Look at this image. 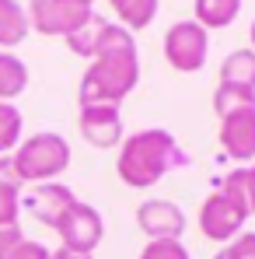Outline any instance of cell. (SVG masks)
Here are the masks:
<instances>
[{
	"mask_svg": "<svg viewBox=\"0 0 255 259\" xmlns=\"http://www.w3.org/2000/svg\"><path fill=\"white\" fill-rule=\"evenodd\" d=\"M220 84L255 91V49H234L220 63Z\"/></svg>",
	"mask_w": 255,
	"mask_h": 259,
	"instance_id": "13",
	"label": "cell"
},
{
	"mask_svg": "<svg viewBox=\"0 0 255 259\" xmlns=\"http://www.w3.org/2000/svg\"><path fill=\"white\" fill-rule=\"evenodd\" d=\"M56 235H60V242H63V249L67 252H77V256H91L98 245H101V238H105V221L101 214L84 203V200H74L63 217L56 221Z\"/></svg>",
	"mask_w": 255,
	"mask_h": 259,
	"instance_id": "5",
	"label": "cell"
},
{
	"mask_svg": "<svg viewBox=\"0 0 255 259\" xmlns=\"http://www.w3.org/2000/svg\"><path fill=\"white\" fill-rule=\"evenodd\" d=\"M196 18L203 28H227L238 14H241V0H196L192 4Z\"/></svg>",
	"mask_w": 255,
	"mask_h": 259,
	"instance_id": "17",
	"label": "cell"
},
{
	"mask_svg": "<svg viewBox=\"0 0 255 259\" xmlns=\"http://www.w3.org/2000/svg\"><path fill=\"white\" fill-rule=\"evenodd\" d=\"M140 81V60H136V46H123L112 53H101L87 63L77 98L81 105H123L129 91Z\"/></svg>",
	"mask_w": 255,
	"mask_h": 259,
	"instance_id": "2",
	"label": "cell"
},
{
	"mask_svg": "<svg viewBox=\"0 0 255 259\" xmlns=\"http://www.w3.org/2000/svg\"><path fill=\"white\" fill-rule=\"evenodd\" d=\"M53 252L42 242L25 238L21 224H4L0 228V259H49Z\"/></svg>",
	"mask_w": 255,
	"mask_h": 259,
	"instance_id": "14",
	"label": "cell"
},
{
	"mask_svg": "<svg viewBox=\"0 0 255 259\" xmlns=\"http://www.w3.org/2000/svg\"><path fill=\"white\" fill-rule=\"evenodd\" d=\"M91 14H94V7L87 0H32L28 28H35L39 35H63L67 39Z\"/></svg>",
	"mask_w": 255,
	"mask_h": 259,
	"instance_id": "6",
	"label": "cell"
},
{
	"mask_svg": "<svg viewBox=\"0 0 255 259\" xmlns=\"http://www.w3.org/2000/svg\"><path fill=\"white\" fill-rule=\"evenodd\" d=\"M248 39H252V49H255V21H252V28H248Z\"/></svg>",
	"mask_w": 255,
	"mask_h": 259,
	"instance_id": "26",
	"label": "cell"
},
{
	"mask_svg": "<svg viewBox=\"0 0 255 259\" xmlns=\"http://www.w3.org/2000/svg\"><path fill=\"white\" fill-rule=\"evenodd\" d=\"M67 46H70L77 56L94 60V56H101V53H112V49L136 46V42H133V32L112 25V21H105V18H98V14H91L74 35H67Z\"/></svg>",
	"mask_w": 255,
	"mask_h": 259,
	"instance_id": "8",
	"label": "cell"
},
{
	"mask_svg": "<svg viewBox=\"0 0 255 259\" xmlns=\"http://www.w3.org/2000/svg\"><path fill=\"white\" fill-rule=\"evenodd\" d=\"M21 112L11 102H0V158H7L21 144Z\"/></svg>",
	"mask_w": 255,
	"mask_h": 259,
	"instance_id": "20",
	"label": "cell"
},
{
	"mask_svg": "<svg viewBox=\"0 0 255 259\" xmlns=\"http://www.w3.org/2000/svg\"><path fill=\"white\" fill-rule=\"evenodd\" d=\"M248 196H245V168L231 172L220 189L210 193L199 207V231L210 242H231L241 235V224L248 221Z\"/></svg>",
	"mask_w": 255,
	"mask_h": 259,
	"instance_id": "3",
	"label": "cell"
},
{
	"mask_svg": "<svg viewBox=\"0 0 255 259\" xmlns=\"http://www.w3.org/2000/svg\"><path fill=\"white\" fill-rule=\"evenodd\" d=\"M112 11L119 14L123 28L136 32V28H147L154 18H158V0H109Z\"/></svg>",
	"mask_w": 255,
	"mask_h": 259,
	"instance_id": "19",
	"label": "cell"
},
{
	"mask_svg": "<svg viewBox=\"0 0 255 259\" xmlns=\"http://www.w3.org/2000/svg\"><path fill=\"white\" fill-rule=\"evenodd\" d=\"M207 53H210V35L199 21H178L165 32V60L178 74L203 70Z\"/></svg>",
	"mask_w": 255,
	"mask_h": 259,
	"instance_id": "7",
	"label": "cell"
},
{
	"mask_svg": "<svg viewBox=\"0 0 255 259\" xmlns=\"http://www.w3.org/2000/svg\"><path fill=\"white\" fill-rule=\"evenodd\" d=\"M87 4H94V0H87Z\"/></svg>",
	"mask_w": 255,
	"mask_h": 259,
	"instance_id": "27",
	"label": "cell"
},
{
	"mask_svg": "<svg viewBox=\"0 0 255 259\" xmlns=\"http://www.w3.org/2000/svg\"><path fill=\"white\" fill-rule=\"evenodd\" d=\"M28 11L18 4V0H0V49H14V46L25 42L28 35Z\"/></svg>",
	"mask_w": 255,
	"mask_h": 259,
	"instance_id": "15",
	"label": "cell"
},
{
	"mask_svg": "<svg viewBox=\"0 0 255 259\" xmlns=\"http://www.w3.org/2000/svg\"><path fill=\"white\" fill-rule=\"evenodd\" d=\"M136 224L143 228V235H150V242L158 238H182L185 231V214L168 203V200H147L136 207Z\"/></svg>",
	"mask_w": 255,
	"mask_h": 259,
	"instance_id": "11",
	"label": "cell"
},
{
	"mask_svg": "<svg viewBox=\"0 0 255 259\" xmlns=\"http://www.w3.org/2000/svg\"><path fill=\"white\" fill-rule=\"evenodd\" d=\"M21 179L14 172L11 158H0V228L4 224H18V210H21Z\"/></svg>",
	"mask_w": 255,
	"mask_h": 259,
	"instance_id": "16",
	"label": "cell"
},
{
	"mask_svg": "<svg viewBox=\"0 0 255 259\" xmlns=\"http://www.w3.org/2000/svg\"><path fill=\"white\" fill-rule=\"evenodd\" d=\"M245 196H248V210L255 214V165L245 168Z\"/></svg>",
	"mask_w": 255,
	"mask_h": 259,
	"instance_id": "24",
	"label": "cell"
},
{
	"mask_svg": "<svg viewBox=\"0 0 255 259\" xmlns=\"http://www.w3.org/2000/svg\"><path fill=\"white\" fill-rule=\"evenodd\" d=\"M185 165H189V154L178 147V140L168 130L154 126L136 130L133 137L123 140L116 172L129 189H147V186H158L171 168H185Z\"/></svg>",
	"mask_w": 255,
	"mask_h": 259,
	"instance_id": "1",
	"label": "cell"
},
{
	"mask_svg": "<svg viewBox=\"0 0 255 259\" xmlns=\"http://www.w3.org/2000/svg\"><path fill=\"white\" fill-rule=\"evenodd\" d=\"M220 147L234 161H255V105L220 116Z\"/></svg>",
	"mask_w": 255,
	"mask_h": 259,
	"instance_id": "9",
	"label": "cell"
},
{
	"mask_svg": "<svg viewBox=\"0 0 255 259\" xmlns=\"http://www.w3.org/2000/svg\"><path fill=\"white\" fill-rule=\"evenodd\" d=\"M25 84H28V67L18 56H11L7 49H0V102L18 98Z\"/></svg>",
	"mask_w": 255,
	"mask_h": 259,
	"instance_id": "18",
	"label": "cell"
},
{
	"mask_svg": "<svg viewBox=\"0 0 255 259\" xmlns=\"http://www.w3.org/2000/svg\"><path fill=\"white\" fill-rule=\"evenodd\" d=\"M77 126H81V137L94 147H116L123 140L119 105H81Z\"/></svg>",
	"mask_w": 255,
	"mask_h": 259,
	"instance_id": "10",
	"label": "cell"
},
{
	"mask_svg": "<svg viewBox=\"0 0 255 259\" xmlns=\"http://www.w3.org/2000/svg\"><path fill=\"white\" fill-rule=\"evenodd\" d=\"M213 259H255V231H245V235L231 238Z\"/></svg>",
	"mask_w": 255,
	"mask_h": 259,
	"instance_id": "23",
	"label": "cell"
},
{
	"mask_svg": "<svg viewBox=\"0 0 255 259\" xmlns=\"http://www.w3.org/2000/svg\"><path fill=\"white\" fill-rule=\"evenodd\" d=\"M140 259H192L189 249L178 242V238H158V242H147Z\"/></svg>",
	"mask_w": 255,
	"mask_h": 259,
	"instance_id": "22",
	"label": "cell"
},
{
	"mask_svg": "<svg viewBox=\"0 0 255 259\" xmlns=\"http://www.w3.org/2000/svg\"><path fill=\"white\" fill-rule=\"evenodd\" d=\"M49 259H94V256H77V252H67V249H60V252H53Z\"/></svg>",
	"mask_w": 255,
	"mask_h": 259,
	"instance_id": "25",
	"label": "cell"
},
{
	"mask_svg": "<svg viewBox=\"0 0 255 259\" xmlns=\"http://www.w3.org/2000/svg\"><path fill=\"white\" fill-rule=\"evenodd\" d=\"M74 200H77L74 189H67L63 182H42V186H35V193L28 196V210H32L35 221L56 228V221L63 217V210H67Z\"/></svg>",
	"mask_w": 255,
	"mask_h": 259,
	"instance_id": "12",
	"label": "cell"
},
{
	"mask_svg": "<svg viewBox=\"0 0 255 259\" xmlns=\"http://www.w3.org/2000/svg\"><path fill=\"white\" fill-rule=\"evenodd\" d=\"M245 105H255V91H241V88L217 84V91H213V109H217V116H227V112L245 109Z\"/></svg>",
	"mask_w": 255,
	"mask_h": 259,
	"instance_id": "21",
	"label": "cell"
},
{
	"mask_svg": "<svg viewBox=\"0 0 255 259\" xmlns=\"http://www.w3.org/2000/svg\"><path fill=\"white\" fill-rule=\"evenodd\" d=\"M11 165H14V172H18L21 182H35V186L53 182L70 165V144L60 133H53V130L35 133V137H28V140H21L14 147Z\"/></svg>",
	"mask_w": 255,
	"mask_h": 259,
	"instance_id": "4",
	"label": "cell"
}]
</instances>
